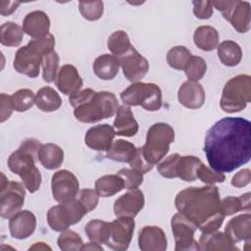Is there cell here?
Returning a JSON list of instances; mask_svg holds the SVG:
<instances>
[{
  "label": "cell",
  "instance_id": "5",
  "mask_svg": "<svg viewBox=\"0 0 251 251\" xmlns=\"http://www.w3.org/2000/svg\"><path fill=\"white\" fill-rule=\"evenodd\" d=\"M175 140L174 128L166 123H156L147 130L146 142L140 147L144 159L151 165L158 164L169 152Z\"/></svg>",
  "mask_w": 251,
  "mask_h": 251
},
{
  "label": "cell",
  "instance_id": "53",
  "mask_svg": "<svg viewBox=\"0 0 251 251\" xmlns=\"http://www.w3.org/2000/svg\"><path fill=\"white\" fill-rule=\"evenodd\" d=\"M20 4H21V2H18V1L2 0V1H0V14L4 17L9 16L17 10V8L20 6Z\"/></svg>",
  "mask_w": 251,
  "mask_h": 251
},
{
  "label": "cell",
  "instance_id": "16",
  "mask_svg": "<svg viewBox=\"0 0 251 251\" xmlns=\"http://www.w3.org/2000/svg\"><path fill=\"white\" fill-rule=\"evenodd\" d=\"M144 202V194L141 190L130 189L115 201L114 214L116 217L134 218L143 209Z\"/></svg>",
  "mask_w": 251,
  "mask_h": 251
},
{
  "label": "cell",
  "instance_id": "23",
  "mask_svg": "<svg viewBox=\"0 0 251 251\" xmlns=\"http://www.w3.org/2000/svg\"><path fill=\"white\" fill-rule=\"evenodd\" d=\"M226 235L233 242L248 241L251 238V215L249 213L229 220L225 228Z\"/></svg>",
  "mask_w": 251,
  "mask_h": 251
},
{
  "label": "cell",
  "instance_id": "7",
  "mask_svg": "<svg viewBox=\"0 0 251 251\" xmlns=\"http://www.w3.org/2000/svg\"><path fill=\"white\" fill-rule=\"evenodd\" d=\"M121 99L127 106H141L155 112L162 107V90L155 83L133 82L121 93Z\"/></svg>",
  "mask_w": 251,
  "mask_h": 251
},
{
  "label": "cell",
  "instance_id": "18",
  "mask_svg": "<svg viewBox=\"0 0 251 251\" xmlns=\"http://www.w3.org/2000/svg\"><path fill=\"white\" fill-rule=\"evenodd\" d=\"M138 246L142 251H165L168 241L164 230L157 226H146L138 233Z\"/></svg>",
  "mask_w": 251,
  "mask_h": 251
},
{
  "label": "cell",
  "instance_id": "26",
  "mask_svg": "<svg viewBox=\"0 0 251 251\" xmlns=\"http://www.w3.org/2000/svg\"><path fill=\"white\" fill-rule=\"evenodd\" d=\"M92 68L96 76L103 80H111L118 75L120 63L116 56L103 54L94 60Z\"/></svg>",
  "mask_w": 251,
  "mask_h": 251
},
{
  "label": "cell",
  "instance_id": "11",
  "mask_svg": "<svg viewBox=\"0 0 251 251\" xmlns=\"http://www.w3.org/2000/svg\"><path fill=\"white\" fill-rule=\"evenodd\" d=\"M172 231L176 242V251L200 250L198 242L194 239L197 226L181 213H176L171 221Z\"/></svg>",
  "mask_w": 251,
  "mask_h": 251
},
{
  "label": "cell",
  "instance_id": "44",
  "mask_svg": "<svg viewBox=\"0 0 251 251\" xmlns=\"http://www.w3.org/2000/svg\"><path fill=\"white\" fill-rule=\"evenodd\" d=\"M117 175L123 178L125 182V188L129 190L137 188L143 182V173L134 169L124 168L121 169Z\"/></svg>",
  "mask_w": 251,
  "mask_h": 251
},
{
  "label": "cell",
  "instance_id": "34",
  "mask_svg": "<svg viewBox=\"0 0 251 251\" xmlns=\"http://www.w3.org/2000/svg\"><path fill=\"white\" fill-rule=\"evenodd\" d=\"M84 231L90 241L106 244L111 233V223L102 220H91L85 225Z\"/></svg>",
  "mask_w": 251,
  "mask_h": 251
},
{
  "label": "cell",
  "instance_id": "27",
  "mask_svg": "<svg viewBox=\"0 0 251 251\" xmlns=\"http://www.w3.org/2000/svg\"><path fill=\"white\" fill-rule=\"evenodd\" d=\"M37 158L45 169L55 170L60 168L64 161V151L57 144L45 143L40 146Z\"/></svg>",
  "mask_w": 251,
  "mask_h": 251
},
{
  "label": "cell",
  "instance_id": "29",
  "mask_svg": "<svg viewBox=\"0 0 251 251\" xmlns=\"http://www.w3.org/2000/svg\"><path fill=\"white\" fill-rule=\"evenodd\" d=\"M136 152L137 148L132 143L124 139H118L113 142L106 153V157L117 162L130 163L136 156Z\"/></svg>",
  "mask_w": 251,
  "mask_h": 251
},
{
  "label": "cell",
  "instance_id": "30",
  "mask_svg": "<svg viewBox=\"0 0 251 251\" xmlns=\"http://www.w3.org/2000/svg\"><path fill=\"white\" fill-rule=\"evenodd\" d=\"M193 41L199 49L212 51L219 45V32L213 26L201 25L195 29Z\"/></svg>",
  "mask_w": 251,
  "mask_h": 251
},
{
  "label": "cell",
  "instance_id": "28",
  "mask_svg": "<svg viewBox=\"0 0 251 251\" xmlns=\"http://www.w3.org/2000/svg\"><path fill=\"white\" fill-rule=\"evenodd\" d=\"M202 164L201 160L195 156L179 155L175 168V176L184 181H194L197 178V172Z\"/></svg>",
  "mask_w": 251,
  "mask_h": 251
},
{
  "label": "cell",
  "instance_id": "22",
  "mask_svg": "<svg viewBox=\"0 0 251 251\" xmlns=\"http://www.w3.org/2000/svg\"><path fill=\"white\" fill-rule=\"evenodd\" d=\"M50 19L43 11H32L28 13L23 21V30L25 33L38 39L49 33Z\"/></svg>",
  "mask_w": 251,
  "mask_h": 251
},
{
  "label": "cell",
  "instance_id": "10",
  "mask_svg": "<svg viewBox=\"0 0 251 251\" xmlns=\"http://www.w3.org/2000/svg\"><path fill=\"white\" fill-rule=\"evenodd\" d=\"M213 6L240 33L250 28V3L247 1H213Z\"/></svg>",
  "mask_w": 251,
  "mask_h": 251
},
{
  "label": "cell",
  "instance_id": "13",
  "mask_svg": "<svg viewBox=\"0 0 251 251\" xmlns=\"http://www.w3.org/2000/svg\"><path fill=\"white\" fill-rule=\"evenodd\" d=\"M135 222L130 217H118L111 223V233L106 245L117 251L126 250L130 244Z\"/></svg>",
  "mask_w": 251,
  "mask_h": 251
},
{
  "label": "cell",
  "instance_id": "43",
  "mask_svg": "<svg viewBox=\"0 0 251 251\" xmlns=\"http://www.w3.org/2000/svg\"><path fill=\"white\" fill-rule=\"evenodd\" d=\"M78 8L81 16L85 20L97 21L103 15L104 4L102 1H92V2L80 1L78 3Z\"/></svg>",
  "mask_w": 251,
  "mask_h": 251
},
{
  "label": "cell",
  "instance_id": "4",
  "mask_svg": "<svg viewBox=\"0 0 251 251\" xmlns=\"http://www.w3.org/2000/svg\"><path fill=\"white\" fill-rule=\"evenodd\" d=\"M42 144L35 138H27L8 158L10 171L22 178L25 187L33 193L41 184V174L35 167V156Z\"/></svg>",
  "mask_w": 251,
  "mask_h": 251
},
{
  "label": "cell",
  "instance_id": "14",
  "mask_svg": "<svg viewBox=\"0 0 251 251\" xmlns=\"http://www.w3.org/2000/svg\"><path fill=\"white\" fill-rule=\"evenodd\" d=\"M42 59L43 56L27 43L16 52L13 67L19 74L33 78L39 75Z\"/></svg>",
  "mask_w": 251,
  "mask_h": 251
},
{
  "label": "cell",
  "instance_id": "41",
  "mask_svg": "<svg viewBox=\"0 0 251 251\" xmlns=\"http://www.w3.org/2000/svg\"><path fill=\"white\" fill-rule=\"evenodd\" d=\"M183 70L189 80L198 81L205 75L207 64L203 58L199 56H191Z\"/></svg>",
  "mask_w": 251,
  "mask_h": 251
},
{
  "label": "cell",
  "instance_id": "37",
  "mask_svg": "<svg viewBox=\"0 0 251 251\" xmlns=\"http://www.w3.org/2000/svg\"><path fill=\"white\" fill-rule=\"evenodd\" d=\"M108 49L116 57H120L126 54L132 46L127 33L124 30L114 31L107 41Z\"/></svg>",
  "mask_w": 251,
  "mask_h": 251
},
{
  "label": "cell",
  "instance_id": "12",
  "mask_svg": "<svg viewBox=\"0 0 251 251\" xmlns=\"http://www.w3.org/2000/svg\"><path fill=\"white\" fill-rule=\"evenodd\" d=\"M79 183L76 176L68 170H61L52 176L51 189L53 198L60 204H66L75 199Z\"/></svg>",
  "mask_w": 251,
  "mask_h": 251
},
{
  "label": "cell",
  "instance_id": "1",
  "mask_svg": "<svg viewBox=\"0 0 251 251\" xmlns=\"http://www.w3.org/2000/svg\"><path fill=\"white\" fill-rule=\"evenodd\" d=\"M203 150L214 171H235L251 158V123L240 117L221 119L207 131Z\"/></svg>",
  "mask_w": 251,
  "mask_h": 251
},
{
  "label": "cell",
  "instance_id": "15",
  "mask_svg": "<svg viewBox=\"0 0 251 251\" xmlns=\"http://www.w3.org/2000/svg\"><path fill=\"white\" fill-rule=\"evenodd\" d=\"M117 58L122 67L124 75L131 82H137L143 78L149 71L147 59L140 55L133 46H131L126 54Z\"/></svg>",
  "mask_w": 251,
  "mask_h": 251
},
{
  "label": "cell",
  "instance_id": "32",
  "mask_svg": "<svg viewBox=\"0 0 251 251\" xmlns=\"http://www.w3.org/2000/svg\"><path fill=\"white\" fill-rule=\"evenodd\" d=\"M125 188L123 178L118 175H106L95 181V191L101 197H110Z\"/></svg>",
  "mask_w": 251,
  "mask_h": 251
},
{
  "label": "cell",
  "instance_id": "6",
  "mask_svg": "<svg viewBox=\"0 0 251 251\" xmlns=\"http://www.w3.org/2000/svg\"><path fill=\"white\" fill-rule=\"evenodd\" d=\"M251 101V77L248 75H238L230 78L223 89L221 108L226 113L243 110Z\"/></svg>",
  "mask_w": 251,
  "mask_h": 251
},
{
  "label": "cell",
  "instance_id": "50",
  "mask_svg": "<svg viewBox=\"0 0 251 251\" xmlns=\"http://www.w3.org/2000/svg\"><path fill=\"white\" fill-rule=\"evenodd\" d=\"M0 105H1L0 106V122L4 123L11 117V115L14 111L12 97L5 93H1Z\"/></svg>",
  "mask_w": 251,
  "mask_h": 251
},
{
  "label": "cell",
  "instance_id": "42",
  "mask_svg": "<svg viewBox=\"0 0 251 251\" xmlns=\"http://www.w3.org/2000/svg\"><path fill=\"white\" fill-rule=\"evenodd\" d=\"M11 97L14 110L17 112H25L35 103V95L28 88L19 89Z\"/></svg>",
  "mask_w": 251,
  "mask_h": 251
},
{
  "label": "cell",
  "instance_id": "8",
  "mask_svg": "<svg viewBox=\"0 0 251 251\" xmlns=\"http://www.w3.org/2000/svg\"><path fill=\"white\" fill-rule=\"evenodd\" d=\"M87 211L78 200L51 207L47 212V223L55 231L68 229L70 226L80 222Z\"/></svg>",
  "mask_w": 251,
  "mask_h": 251
},
{
  "label": "cell",
  "instance_id": "17",
  "mask_svg": "<svg viewBox=\"0 0 251 251\" xmlns=\"http://www.w3.org/2000/svg\"><path fill=\"white\" fill-rule=\"evenodd\" d=\"M115 135L116 132L112 126L108 124L97 125L86 131L84 142L92 150L108 151L113 144Z\"/></svg>",
  "mask_w": 251,
  "mask_h": 251
},
{
  "label": "cell",
  "instance_id": "46",
  "mask_svg": "<svg viewBox=\"0 0 251 251\" xmlns=\"http://www.w3.org/2000/svg\"><path fill=\"white\" fill-rule=\"evenodd\" d=\"M78 201L82 204V206L85 208L87 213H89L97 207L98 201H99V195L93 189H90V188L81 189L78 193Z\"/></svg>",
  "mask_w": 251,
  "mask_h": 251
},
{
  "label": "cell",
  "instance_id": "38",
  "mask_svg": "<svg viewBox=\"0 0 251 251\" xmlns=\"http://www.w3.org/2000/svg\"><path fill=\"white\" fill-rule=\"evenodd\" d=\"M191 52L184 46H175L167 53V63L176 70H183L191 57Z\"/></svg>",
  "mask_w": 251,
  "mask_h": 251
},
{
  "label": "cell",
  "instance_id": "21",
  "mask_svg": "<svg viewBox=\"0 0 251 251\" xmlns=\"http://www.w3.org/2000/svg\"><path fill=\"white\" fill-rule=\"evenodd\" d=\"M55 83L57 88L66 95H72L82 86V78L79 75L76 68L73 65H64L58 71Z\"/></svg>",
  "mask_w": 251,
  "mask_h": 251
},
{
  "label": "cell",
  "instance_id": "36",
  "mask_svg": "<svg viewBox=\"0 0 251 251\" xmlns=\"http://www.w3.org/2000/svg\"><path fill=\"white\" fill-rule=\"evenodd\" d=\"M221 210L225 216H231L239 211H250V193L247 192L239 197L228 196L221 201Z\"/></svg>",
  "mask_w": 251,
  "mask_h": 251
},
{
  "label": "cell",
  "instance_id": "47",
  "mask_svg": "<svg viewBox=\"0 0 251 251\" xmlns=\"http://www.w3.org/2000/svg\"><path fill=\"white\" fill-rule=\"evenodd\" d=\"M28 44L36 49L42 56L54 51L53 48L55 46V38L53 34L48 33L46 36L38 39H31Z\"/></svg>",
  "mask_w": 251,
  "mask_h": 251
},
{
  "label": "cell",
  "instance_id": "35",
  "mask_svg": "<svg viewBox=\"0 0 251 251\" xmlns=\"http://www.w3.org/2000/svg\"><path fill=\"white\" fill-rule=\"evenodd\" d=\"M23 27L13 22L4 23L0 27V42L2 45L14 47L22 43Z\"/></svg>",
  "mask_w": 251,
  "mask_h": 251
},
{
  "label": "cell",
  "instance_id": "25",
  "mask_svg": "<svg viewBox=\"0 0 251 251\" xmlns=\"http://www.w3.org/2000/svg\"><path fill=\"white\" fill-rule=\"evenodd\" d=\"M199 249L200 250H239L234 243L221 231H214L209 233H202L199 238Z\"/></svg>",
  "mask_w": 251,
  "mask_h": 251
},
{
  "label": "cell",
  "instance_id": "3",
  "mask_svg": "<svg viewBox=\"0 0 251 251\" xmlns=\"http://www.w3.org/2000/svg\"><path fill=\"white\" fill-rule=\"evenodd\" d=\"M74 115L78 122L93 124L113 117L118 108V99L113 92H96L91 88L79 90L69 97Z\"/></svg>",
  "mask_w": 251,
  "mask_h": 251
},
{
  "label": "cell",
  "instance_id": "39",
  "mask_svg": "<svg viewBox=\"0 0 251 251\" xmlns=\"http://www.w3.org/2000/svg\"><path fill=\"white\" fill-rule=\"evenodd\" d=\"M58 246L63 251H78L83 246V241L78 233L71 229L61 231L57 240Z\"/></svg>",
  "mask_w": 251,
  "mask_h": 251
},
{
  "label": "cell",
  "instance_id": "51",
  "mask_svg": "<svg viewBox=\"0 0 251 251\" xmlns=\"http://www.w3.org/2000/svg\"><path fill=\"white\" fill-rule=\"evenodd\" d=\"M131 169L140 171L143 174H146L147 172L151 171L153 169V165L149 164L143 157L142 153H141V149L140 147L137 148V152H136V156L134 157V159L129 163Z\"/></svg>",
  "mask_w": 251,
  "mask_h": 251
},
{
  "label": "cell",
  "instance_id": "48",
  "mask_svg": "<svg viewBox=\"0 0 251 251\" xmlns=\"http://www.w3.org/2000/svg\"><path fill=\"white\" fill-rule=\"evenodd\" d=\"M179 154L175 153L169 157H167L163 162L158 165V172L160 175L166 178H175V168L176 163Z\"/></svg>",
  "mask_w": 251,
  "mask_h": 251
},
{
  "label": "cell",
  "instance_id": "19",
  "mask_svg": "<svg viewBox=\"0 0 251 251\" xmlns=\"http://www.w3.org/2000/svg\"><path fill=\"white\" fill-rule=\"evenodd\" d=\"M36 218L28 210L18 212L9 221V229L11 236L17 239L29 237L35 230Z\"/></svg>",
  "mask_w": 251,
  "mask_h": 251
},
{
  "label": "cell",
  "instance_id": "52",
  "mask_svg": "<svg viewBox=\"0 0 251 251\" xmlns=\"http://www.w3.org/2000/svg\"><path fill=\"white\" fill-rule=\"evenodd\" d=\"M251 180V172L249 169H243L236 173L231 178V185L237 188L247 185Z\"/></svg>",
  "mask_w": 251,
  "mask_h": 251
},
{
  "label": "cell",
  "instance_id": "33",
  "mask_svg": "<svg viewBox=\"0 0 251 251\" xmlns=\"http://www.w3.org/2000/svg\"><path fill=\"white\" fill-rule=\"evenodd\" d=\"M218 57L221 63L227 67L237 66L242 59V51L240 46L232 41L226 40L218 45Z\"/></svg>",
  "mask_w": 251,
  "mask_h": 251
},
{
  "label": "cell",
  "instance_id": "20",
  "mask_svg": "<svg viewBox=\"0 0 251 251\" xmlns=\"http://www.w3.org/2000/svg\"><path fill=\"white\" fill-rule=\"evenodd\" d=\"M178 102L188 109H199L205 103V90L198 81L187 80L177 91Z\"/></svg>",
  "mask_w": 251,
  "mask_h": 251
},
{
  "label": "cell",
  "instance_id": "24",
  "mask_svg": "<svg viewBox=\"0 0 251 251\" xmlns=\"http://www.w3.org/2000/svg\"><path fill=\"white\" fill-rule=\"evenodd\" d=\"M114 129L116 134L131 137L138 131V124L135 121L130 108L126 105L119 106L114 121Z\"/></svg>",
  "mask_w": 251,
  "mask_h": 251
},
{
  "label": "cell",
  "instance_id": "49",
  "mask_svg": "<svg viewBox=\"0 0 251 251\" xmlns=\"http://www.w3.org/2000/svg\"><path fill=\"white\" fill-rule=\"evenodd\" d=\"M193 14L196 18L207 20L213 15V1H193Z\"/></svg>",
  "mask_w": 251,
  "mask_h": 251
},
{
  "label": "cell",
  "instance_id": "45",
  "mask_svg": "<svg viewBox=\"0 0 251 251\" xmlns=\"http://www.w3.org/2000/svg\"><path fill=\"white\" fill-rule=\"evenodd\" d=\"M197 178H199L204 183L214 184L216 182H224L226 176L224 173L211 170L202 163L197 172Z\"/></svg>",
  "mask_w": 251,
  "mask_h": 251
},
{
  "label": "cell",
  "instance_id": "55",
  "mask_svg": "<svg viewBox=\"0 0 251 251\" xmlns=\"http://www.w3.org/2000/svg\"><path fill=\"white\" fill-rule=\"evenodd\" d=\"M47 249L51 250V248L48 245H46L44 242H36L34 245L29 247V250H47Z\"/></svg>",
  "mask_w": 251,
  "mask_h": 251
},
{
  "label": "cell",
  "instance_id": "54",
  "mask_svg": "<svg viewBox=\"0 0 251 251\" xmlns=\"http://www.w3.org/2000/svg\"><path fill=\"white\" fill-rule=\"evenodd\" d=\"M81 250H100L102 251L103 250V247L100 246V244L98 243H95V242H90V243H87V244H83Z\"/></svg>",
  "mask_w": 251,
  "mask_h": 251
},
{
  "label": "cell",
  "instance_id": "40",
  "mask_svg": "<svg viewBox=\"0 0 251 251\" xmlns=\"http://www.w3.org/2000/svg\"><path fill=\"white\" fill-rule=\"evenodd\" d=\"M60 58L57 52L52 51L43 56L42 59V77L47 83L53 82L56 79L59 68Z\"/></svg>",
  "mask_w": 251,
  "mask_h": 251
},
{
  "label": "cell",
  "instance_id": "31",
  "mask_svg": "<svg viewBox=\"0 0 251 251\" xmlns=\"http://www.w3.org/2000/svg\"><path fill=\"white\" fill-rule=\"evenodd\" d=\"M35 104L43 112L57 111L62 105V99L58 92L50 86H43L35 95Z\"/></svg>",
  "mask_w": 251,
  "mask_h": 251
},
{
  "label": "cell",
  "instance_id": "2",
  "mask_svg": "<svg viewBox=\"0 0 251 251\" xmlns=\"http://www.w3.org/2000/svg\"><path fill=\"white\" fill-rule=\"evenodd\" d=\"M176 208L191 221L202 233L218 230L225 215L221 210L220 192L217 186H191L179 191L175 199Z\"/></svg>",
  "mask_w": 251,
  "mask_h": 251
},
{
  "label": "cell",
  "instance_id": "9",
  "mask_svg": "<svg viewBox=\"0 0 251 251\" xmlns=\"http://www.w3.org/2000/svg\"><path fill=\"white\" fill-rule=\"evenodd\" d=\"M0 183V215L3 219H11L21 211L25 196V190L22 183L7 180L2 173Z\"/></svg>",
  "mask_w": 251,
  "mask_h": 251
}]
</instances>
